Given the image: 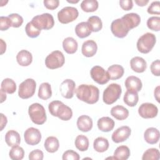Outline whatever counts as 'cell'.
<instances>
[{
    "label": "cell",
    "mask_w": 160,
    "mask_h": 160,
    "mask_svg": "<svg viewBox=\"0 0 160 160\" xmlns=\"http://www.w3.org/2000/svg\"><path fill=\"white\" fill-rule=\"evenodd\" d=\"M75 92L79 100L89 104H94L99 100V89L92 84H81L77 88Z\"/></svg>",
    "instance_id": "6da1fadb"
},
{
    "label": "cell",
    "mask_w": 160,
    "mask_h": 160,
    "mask_svg": "<svg viewBox=\"0 0 160 160\" xmlns=\"http://www.w3.org/2000/svg\"><path fill=\"white\" fill-rule=\"evenodd\" d=\"M48 109L51 114L62 121H68L72 116V109L60 101H53L49 104Z\"/></svg>",
    "instance_id": "7a4b0ae2"
},
{
    "label": "cell",
    "mask_w": 160,
    "mask_h": 160,
    "mask_svg": "<svg viewBox=\"0 0 160 160\" xmlns=\"http://www.w3.org/2000/svg\"><path fill=\"white\" fill-rule=\"evenodd\" d=\"M28 113L31 121L36 124H44L47 119L44 108L39 103H33L29 106Z\"/></svg>",
    "instance_id": "3957f363"
},
{
    "label": "cell",
    "mask_w": 160,
    "mask_h": 160,
    "mask_svg": "<svg viewBox=\"0 0 160 160\" xmlns=\"http://www.w3.org/2000/svg\"><path fill=\"white\" fill-rule=\"evenodd\" d=\"M156 42V38L154 34L146 32L142 35L137 41L138 50L143 54L149 52Z\"/></svg>",
    "instance_id": "277c9868"
},
{
    "label": "cell",
    "mask_w": 160,
    "mask_h": 160,
    "mask_svg": "<svg viewBox=\"0 0 160 160\" xmlns=\"http://www.w3.org/2000/svg\"><path fill=\"white\" fill-rule=\"evenodd\" d=\"M121 92L122 89L119 84L111 83L104 89L102 100L107 104H112L120 98Z\"/></svg>",
    "instance_id": "5b68a950"
},
{
    "label": "cell",
    "mask_w": 160,
    "mask_h": 160,
    "mask_svg": "<svg viewBox=\"0 0 160 160\" xmlns=\"http://www.w3.org/2000/svg\"><path fill=\"white\" fill-rule=\"evenodd\" d=\"M32 23L39 30H48L51 29L54 25L53 16L49 13H43L37 15L31 20Z\"/></svg>",
    "instance_id": "8992f818"
},
{
    "label": "cell",
    "mask_w": 160,
    "mask_h": 160,
    "mask_svg": "<svg viewBox=\"0 0 160 160\" xmlns=\"http://www.w3.org/2000/svg\"><path fill=\"white\" fill-rule=\"evenodd\" d=\"M65 62V58L62 52L60 51H54L45 59L46 67L51 69H54L62 67Z\"/></svg>",
    "instance_id": "52a82bcc"
},
{
    "label": "cell",
    "mask_w": 160,
    "mask_h": 160,
    "mask_svg": "<svg viewBox=\"0 0 160 160\" xmlns=\"http://www.w3.org/2000/svg\"><path fill=\"white\" fill-rule=\"evenodd\" d=\"M36 88V82L35 80L31 78L26 79L20 84L18 95L22 99H28L34 95Z\"/></svg>",
    "instance_id": "ba28073f"
},
{
    "label": "cell",
    "mask_w": 160,
    "mask_h": 160,
    "mask_svg": "<svg viewBox=\"0 0 160 160\" xmlns=\"http://www.w3.org/2000/svg\"><path fill=\"white\" fill-rule=\"evenodd\" d=\"M77 8L72 6H66L58 12V19L62 24H68L74 21L78 16Z\"/></svg>",
    "instance_id": "9c48e42d"
},
{
    "label": "cell",
    "mask_w": 160,
    "mask_h": 160,
    "mask_svg": "<svg viewBox=\"0 0 160 160\" xmlns=\"http://www.w3.org/2000/svg\"><path fill=\"white\" fill-rule=\"evenodd\" d=\"M90 74L92 79L99 84H104L109 80L107 71L99 66H93L90 71Z\"/></svg>",
    "instance_id": "30bf717a"
},
{
    "label": "cell",
    "mask_w": 160,
    "mask_h": 160,
    "mask_svg": "<svg viewBox=\"0 0 160 160\" xmlns=\"http://www.w3.org/2000/svg\"><path fill=\"white\" fill-rule=\"evenodd\" d=\"M111 30L112 33L119 38H124L129 31V29L121 18L116 19L111 22Z\"/></svg>",
    "instance_id": "8fae6325"
},
{
    "label": "cell",
    "mask_w": 160,
    "mask_h": 160,
    "mask_svg": "<svg viewBox=\"0 0 160 160\" xmlns=\"http://www.w3.org/2000/svg\"><path fill=\"white\" fill-rule=\"evenodd\" d=\"M138 113L142 118H154L158 115V109L157 106L152 103L145 102L142 103L139 107Z\"/></svg>",
    "instance_id": "7c38bea8"
},
{
    "label": "cell",
    "mask_w": 160,
    "mask_h": 160,
    "mask_svg": "<svg viewBox=\"0 0 160 160\" xmlns=\"http://www.w3.org/2000/svg\"><path fill=\"white\" fill-rule=\"evenodd\" d=\"M25 142L31 146H34L39 143L41 139V133L39 129L35 128H29L24 133Z\"/></svg>",
    "instance_id": "4fadbf2b"
},
{
    "label": "cell",
    "mask_w": 160,
    "mask_h": 160,
    "mask_svg": "<svg viewBox=\"0 0 160 160\" xmlns=\"http://www.w3.org/2000/svg\"><path fill=\"white\" fill-rule=\"evenodd\" d=\"M75 82L70 79L63 81L60 85V92L62 96L66 99H71L74 96L75 91Z\"/></svg>",
    "instance_id": "5bb4252c"
},
{
    "label": "cell",
    "mask_w": 160,
    "mask_h": 160,
    "mask_svg": "<svg viewBox=\"0 0 160 160\" xmlns=\"http://www.w3.org/2000/svg\"><path fill=\"white\" fill-rule=\"evenodd\" d=\"M131 129L129 126H123L118 128L112 134L111 138L113 142L119 143L127 140L130 136Z\"/></svg>",
    "instance_id": "9a60e30c"
},
{
    "label": "cell",
    "mask_w": 160,
    "mask_h": 160,
    "mask_svg": "<svg viewBox=\"0 0 160 160\" xmlns=\"http://www.w3.org/2000/svg\"><path fill=\"white\" fill-rule=\"evenodd\" d=\"M121 19L125 23L129 31L137 27L141 22V18L139 15L134 12L128 13L124 15Z\"/></svg>",
    "instance_id": "2e32d148"
},
{
    "label": "cell",
    "mask_w": 160,
    "mask_h": 160,
    "mask_svg": "<svg viewBox=\"0 0 160 160\" xmlns=\"http://www.w3.org/2000/svg\"><path fill=\"white\" fill-rule=\"evenodd\" d=\"M98 46L93 40H88L83 42L81 48L82 54L86 57H92L97 52Z\"/></svg>",
    "instance_id": "e0dca14e"
},
{
    "label": "cell",
    "mask_w": 160,
    "mask_h": 160,
    "mask_svg": "<svg viewBox=\"0 0 160 160\" xmlns=\"http://www.w3.org/2000/svg\"><path fill=\"white\" fill-rule=\"evenodd\" d=\"M159 131L157 128L151 127L148 128L144 133V138L146 142L150 144H156L159 139Z\"/></svg>",
    "instance_id": "ac0fdd59"
},
{
    "label": "cell",
    "mask_w": 160,
    "mask_h": 160,
    "mask_svg": "<svg viewBox=\"0 0 160 160\" xmlns=\"http://www.w3.org/2000/svg\"><path fill=\"white\" fill-rule=\"evenodd\" d=\"M130 66L134 71L138 73H141L145 71L146 69L147 63L142 58L135 56L131 59Z\"/></svg>",
    "instance_id": "d6986e66"
},
{
    "label": "cell",
    "mask_w": 160,
    "mask_h": 160,
    "mask_svg": "<svg viewBox=\"0 0 160 160\" xmlns=\"http://www.w3.org/2000/svg\"><path fill=\"white\" fill-rule=\"evenodd\" d=\"M78 128L82 132H88L92 128V120L87 115H82L77 120Z\"/></svg>",
    "instance_id": "ffe728a7"
},
{
    "label": "cell",
    "mask_w": 160,
    "mask_h": 160,
    "mask_svg": "<svg viewBox=\"0 0 160 160\" xmlns=\"http://www.w3.org/2000/svg\"><path fill=\"white\" fill-rule=\"evenodd\" d=\"M124 84L127 89L134 90L137 92L140 91L142 86L141 79L134 76H128L125 80Z\"/></svg>",
    "instance_id": "44dd1931"
},
{
    "label": "cell",
    "mask_w": 160,
    "mask_h": 160,
    "mask_svg": "<svg viewBox=\"0 0 160 160\" xmlns=\"http://www.w3.org/2000/svg\"><path fill=\"white\" fill-rule=\"evenodd\" d=\"M18 63L21 66H28L30 65L32 61V54L25 49H22L18 52L16 56Z\"/></svg>",
    "instance_id": "7402d4cb"
},
{
    "label": "cell",
    "mask_w": 160,
    "mask_h": 160,
    "mask_svg": "<svg viewBox=\"0 0 160 160\" xmlns=\"http://www.w3.org/2000/svg\"><path fill=\"white\" fill-rule=\"evenodd\" d=\"M98 129L102 132H109L114 127V121L109 117H102L99 118L97 123Z\"/></svg>",
    "instance_id": "603a6c76"
},
{
    "label": "cell",
    "mask_w": 160,
    "mask_h": 160,
    "mask_svg": "<svg viewBox=\"0 0 160 160\" xmlns=\"http://www.w3.org/2000/svg\"><path fill=\"white\" fill-rule=\"evenodd\" d=\"M111 114L118 120H124L129 116V111L122 106L117 105L111 109Z\"/></svg>",
    "instance_id": "cb8c5ba5"
},
{
    "label": "cell",
    "mask_w": 160,
    "mask_h": 160,
    "mask_svg": "<svg viewBox=\"0 0 160 160\" xmlns=\"http://www.w3.org/2000/svg\"><path fill=\"white\" fill-rule=\"evenodd\" d=\"M5 141L8 146H15L19 145L21 142L19 134L14 130H9L5 134Z\"/></svg>",
    "instance_id": "d4e9b609"
},
{
    "label": "cell",
    "mask_w": 160,
    "mask_h": 160,
    "mask_svg": "<svg viewBox=\"0 0 160 160\" xmlns=\"http://www.w3.org/2000/svg\"><path fill=\"white\" fill-rule=\"evenodd\" d=\"M107 72L110 79L116 80L121 78L123 76L124 69L121 65L113 64L108 68Z\"/></svg>",
    "instance_id": "484cf974"
},
{
    "label": "cell",
    "mask_w": 160,
    "mask_h": 160,
    "mask_svg": "<svg viewBox=\"0 0 160 160\" xmlns=\"http://www.w3.org/2000/svg\"><path fill=\"white\" fill-rule=\"evenodd\" d=\"M124 102L126 104L130 107L135 106L139 100L138 92L134 90L127 89L123 98Z\"/></svg>",
    "instance_id": "4316f807"
},
{
    "label": "cell",
    "mask_w": 160,
    "mask_h": 160,
    "mask_svg": "<svg viewBox=\"0 0 160 160\" xmlns=\"http://www.w3.org/2000/svg\"><path fill=\"white\" fill-rule=\"evenodd\" d=\"M91 32L90 26L87 22H81L75 28L76 34L80 38H84L89 36Z\"/></svg>",
    "instance_id": "83f0119b"
},
{
    "label": "cell",
    "mask_w": 160,
    "mask_h": 160,
    "mask_svg": "<svg viewBox=\"0 0 160 160\" xmlns=\"http://www.w3.org/2000/svg\"><path fill=\"white\" fill-rule=\"evenodd\" d=\"M62 47L68 54H74L78 50V44L75 39L72 37H68L63 40Z\"/></svg>",
    "instance_id": "f1b7e54d"
},
{
    "label": "cell",
    "mask_w": 160,
    "mask_h": 160,
    "mask_svg": "<svg viewBox=\"0 0 160 160\" xmlns=\"http://www.w3.org/2000/svg\"><path fill=\"white\" fill-rule=\"evenodd\" d=\"M45 149L51 153L56 152L59 147V142L57 138L54 136L48 137L44 141Z\"/></svg>",
    "instance_id": "f546056e"
},
{
    "label": "cell",
    "mask_w": 160,
    "mask_h": 160,
    "mask_svg": "<svg viewBox=\"0 0 160 160\" xmlns=\"http://www.w3.org/2000/svg\"><path fill=\"white\" fill-rule=\"evenodd\" d=\"M109 142L108 139L103 137L97 138L93 142V147L95 151L99 152H103L109 148Z\"/></svg>",
    "instance_id": "4dcf8cb0"
},
{
    "label": "cell",
    "mask_w": 160,
    "mask_h": 160,
    "mask_svg": "<svg viewBox=\"0 0 160 160\" xmlns=\"http://www.w3.org/2000/svg\"><path fill=\"white\" fill-rule=\"evenodd\" d=\"M38 97L43 100H46L50 98L52 96L51 86L48 82H42L41 84L39 91Z\"/></svg>",
    "instance_id": "1f68e13d"
},
{
    "label": "cell",
    "mask_w": 160,
    "mask_h": 160,
    "mask_svg": "<svg viewBox=\"0 0 160 160\" xmlns=\"http://www.w3.org/2000/svg\"><path fill=\"white\" fill-rule=\"evenodd\" d=\"M130 150L126 146H118L114 152V156L116 159L126 160L130 156Z\"/></svg>",
    "instance_id": "d6a6232c"
},
{
    "label": "cell",
    "mask_w": 160,
    "mask_h": 160,
    "mask_svg": "<svg viewBox=\"0 0 160 160\" xmlns=\"http://www.w3.org/2000/svg\"><path fill=\"white\" fill-rule=\"evenodd\" d=\"M1 89L4 92L12 94L16 91V82L10 78H6L2 80L1 85Z\"/></svg>",
    "instance_id": "836d02e7"
},
{
    "label": "cell",
    "mask_w": 160,
    "mask_h": 160,
    "mask_svg": "<svg viewBox=\"0 0 160 160\" xmlns=\"http://www.w3.org/2000/svg\"><path fill=\"white\" fill-rule=\"evenodd\" d=\"M75 146L78 149L81 151H85L88 150L89 148V140L88 138L84 135H78L75 139Z\"/></svg>",
    "instance_id": "e575fe53"
},
{
    "label": "cell",
    "mask_w": 160,
    "mask_h": 160,
    "mask_svg": "<svg viewBox=\"0 0 160 160\" xmlns=\"http://www.w3.org/2000/svg\"><path fill=\"white\" fill-rule=\"evenodd\" d=\"M87 22L90 26L92 32H98L102 28V23L99 17L92 16L88 18Z\"/></svg>",
    "instance_id": "d590c367"
},
{
    "label": "cell",
    "mask_w": 160,
    "mask_h": 160,
    "mask_svg": "<svg viewBox=\"0 0 160 160\" xmlns=\"http://www.w3.org/2000/svg\"><path fill=\"white\" fill-rule=\"evenodd\" d=\"M98 6V2L96 0H83L81 3V9L88 12L96 11Z\"/></svg>",
    "instance_id": "8d00e7d4"
},
{
    "label": "cell",
    "mask_w": 160,
    "mask_h": 160,
    "mask_svg": "<svg viewBox=\"0 0 160 160\" xmlns=\"http://www.w3.org/2000/svg\"><path fill=\"white\" fill-rule=\"evenodd\" d=\"M9 157L12 160H21L24 158V151L18 145L13 146L9 152Z\"/></svg>",
    "instance_id": "74e56055"
},
{
    "label": "cell",
    "mask_w": 160,
    "mask_h": 160,
    "mask_svg": "<svg viewBox=\"0 0 160 160\" xmlns=\"http://www.w3.org/2000/svg\"><path fill=\"white\" fill-rule=\"evenodd\" d=\"M160 158V153L156 148H149L143 154L142 160H158Z\"/></svg>",
    "instance_id": "f35d334b"
},
{
    "label": "cell",
    "mask_w": 160,
    "mask_h": 160,
    "mask_svg": "<svg viewBox=\"0 0 160 160\" xmlns=\"http://www.w3.org/2000/svg\"><path fill=\"white\" fill-rule=\"evenodd\" d=\"M25 31L26 34L28 37L31 38H37L41 30L38 29L32 23L31 21L27 23L25 27Z\"/></svg>",
    "instance_id": "ab89813d"
},
{
    "label": "cell",
    "mask_w": 160,
    "mask_h": 160,
    "mask_svg": "<svg viewBox=\"0 0 160 160\" xmlns=\"http://www.w3.org/2000/svg\"><path fill=\"white\" fill-rule=\"evenodd\" d=\"M147 26L151 30L159 31L160 29V18L159 16L150 17L147 21Z\"/></svg>",
    "instance_id": "60d3db41"
},
{
    "label": "cell",
    "mask_w": 160,
    "mask_h": 160,
    "mask_svg": "<svg viewBox=\"0 0 160 160\" xmlns=\"http://www.w3.org/2000/svg\"><path fill=\"white\" fill-rule=\"evenodd\" d=\"M8 17L11 21L12 26L13 28H19L22 25L23 22L22 17L17 13L10 14Z\"/></svg>",
    "instance_id": "b9f144b4"
},
{
    "label": "cell",
    "mask_w": 160,
    "mask_h": 160,
    "mask_svg": "<svg viewBox=\"0 0 160 160\" xmlns=\"http://www.w3.org/2000/svg\"><path fill=\"white\" fill-rule=\"evenodd\" d=\"M63 160H79L80 156L79 154L73 150H67L66 151L62 157Z\"/></svg>",
    "instance_id": "7bdbcfd3"
},
{
    "label": "cell",
    "mask_w": 160,
    "mask_h": 160,
    "mask_svg": "<svg viewBox=\"0 0 160 160\" xmlns=\"http://www.w3.org/2000/svg\"><path fill=\"white\" fill-rule=\"evenodd\" d=\"M147 11L150 14H160V2L159 1H153L149 6Z\"/></svg>",
    "instance_id": "ee69618b"
},
{
    "label": "cell",
    "mask_w": 160,
    "mask_h": 160,
    "mask_svg": "<svg viewBox=\"0 0 160 160\" xmlns=\"http://www.w3.org/2000/svg\"><path fill=\"white\" fill-rule=\"evenodd\" d=\"M12 26L11 21L8 16L0 17V29L1 31H6Z\"/></svg>",
    "instance_id": "f6af8a7d"
},
{
    "label": "cell",
    "mask_w": 160,
    "mask_h": 160,
    "mask_svg": "<svg viewBox=\"0 0 160 160\" xmlns=\"http://www.w3.org/2000/svg\"><path fill=\"white\" fill-rule=\"evenodd\" d=\"M43 157V152L39 149L33 150L29 154V159L30 160H42Z\"/></svg>",
    "instance_id": "bcb514c9"
},
{
    "label": "cell",
    "mask_w": 160,
    "mask_h": 160,
    "mask_svg": "<svg viewBox=\"0 0 160 160\" xmlns=\"http://www.w3.org/2000/svg\"><path fill=\"white\" fill-rule=\"evenodd\" d=\"M151 72L156 76L160 75V61L159 59H156L154 61L150 66Z\"/></svg>",
    "instance_id": "7dc6e473"
},
{
    "label": "cell",
    "mask_w": 160,
    "mask_h": 160,
    "mask_svg": "<svg viewBox=\"0 0 160 160\" xmlns=\"http://www.w3.org/2000/svg\"><path fill=\"white\" fill-rule=\"evenodd\" d=\"M43 3L44 4V6L51 10L55 9L57 8L59 4V0H44L43 1Z\"/></svg>",
    "instance_id": "c3c4849f"
},
{
    "label": "cell",
    "mask_w": 160,
    "mask_h": 160,
    "mask_svg": "<svg viewBox=\"0 0 160 160\" xmlns=\"http://www.w3.org/2000/svg\"><path fill=\"white\" fill-rule=\"evenodd\" d=\"M119 4L121 8L125 11H129L133 7V2L132 0H121Z\"/></svg>",
    "instance_id": "681fc988"
},
{
    "label": "cell",
    "mask_w": 160,
    "mask_h": 160,
    "mask_svg": "<svg viewBox=\"0 0 160 160\" xmlns=\"http://www.w3.org/2000/svg\"><path fill=\"white\" fill-rule=\"evenodd\" d=\"M7 122V118L2 113H1V131H2L4 128L6 126Z\"/></svg>",
    "instance_id": "f907efd6"
},
{
    "label": "cell",
    "mask_w": 160,
    "mask_h": 160,
    "mask_svg": "<svg viewBox=\"0 0 160 160\" xmlns=\"http://www.w3.org/2000/svg\"><path fill=\"white\" fill-rule=\"evenodd\" d=\"M1 41V54H2L6 49V42L3 41L2 39H0Z\"/></svg>",
    "instance_id": "816d5d0a"
},
{
    "label": "cell",
    "mask_w": 160,
    "mask_h": 160,
    "mask_svg": "<svg viewBox=\"0 0 160 160\" xmlns=\"http://www.w3.org/2000/svg\"><path fill=\"white\" fill-rule=\"evenodd\" d=\"M135 2L139 6H146L148 2V0H135Z\"/></svg>",
    "instance_id": "f5cc1de1"
},
{
    "label": "cell",
    "mask_w": 160,
    "mask_h": 160,
    "mask_svg": "<svg viewBox=\"0 0 160 160\" xmlns=\"http://www.w3.org/2000/svg\"><path fill=\"white\" fill-rule=\"evenodd\" d=\"M154 94V97L156 98L157 101L159 102V86H158L155 88Z\"/></svg>",
    "instance_id": "db71d44e"
},
{
    "label": "cell",
    "mask_w": 160,
    "mask_h": 160,
    "mask_svg": "<svg viewBox=\"0 0 160 160\" xmlns=\"http://www.w3.org/2000/svg\"><path fill=\"white\" fill-rule=\"evenodd\" d=\"M1 103H2L3 101H4L6 99V94L5 92L1 89Z\"/></svg>",
    "instance_id": "11a10c76"
},
{
    "label": "cell",
    "mask_w": 160,
    "mask_h": 160,
    "mask_svg": "<svg viewBox=\"0 0 160 160\" xmlns=\"http://www.w3.org/2000/svg\"><path fill=\"white\" fill-rule=\"evenodd\" d=\"M67 1L68 2H70V3H77L79 2V0H76V1H69V0H67Z\"/></svg>",
    "instance_id": "9f6ffc18"
}]
</instances>
